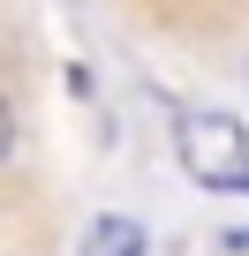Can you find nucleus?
<instances>
[{"label":"nucleus","mask_w":249,"mask_h":256,"mask_svg":"<svg viewBox=\"0 0 249 256\" xmlns=\"http://www.w3.org/2000/svg\"><path fill=\"white\" fill-rule=\"evenodd\" d=\"M174 158L204 188H249V128L219 106H189L174 120Z\"/></svg>","instance_id":"f257e3e1"},{"label":"nucleus","mask_w":249,"mask_h":256,"mask_svg":"<svg viewBox=\"0 0 249 256\" xmlns=\"http://www.w3.org/2000/svg\"><path fill=\"white\" fill-rule=\"evenodd\" d=\"M83 256H144V226H136V218H121V211H106V218H91Z\"/></svg>","instance_id":"f03ea898"},{"label":"nucleus","mask_w":249,"mask_h":256,"mask_svg":"<svg viewBox=\"0 0 249 256\" xmlns=\"http://www.w3.org/2000/svg\"><path fill=\"white\" fill-rule=\"evenodd\" d=\"M8 151H16V106H8V90H0V166H8Z\"/></svg>","instance_id":"7ed1b4c3"}]
</instances>
